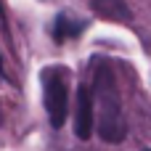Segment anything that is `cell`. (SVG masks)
<instances>
[{
  "label": "cell",
  "mask_w": 151,
  "mask_h": 151,
  "mask_svg": "<svg viewBox=\"0 0 151 151\" xmlns=\"http://www.w3.org/2000/svg\"><path fill=\"white\" fill-rule=\"evenodd\" d=\"M93 104H96V127L101 141L122 143L127 135V122L122 111L119 82L109 64H101L93 72Z\"/></svg>",
  "instance_id": "1"
},
{
  "label": "cell",
  "mask_w": 151,
  "mask_h": 151,
  "mask_svg": "<svg viewBox=\"0 0 151 151\" xmlns=\"http://www.w3.org/2000/svg\"><path fill=\"white\" fill-rule=\"evenodd\" d=\"M82 29H85V24H82L80 19H72L69 13H61V16L56 19V24H53V40H56V42L72 40V37H77Z\"/></svg>",
  "instance_id": "5"
},
{
  "label": "cell",
  "mask_w": 151,
  "mask_h": 151,
  "mask_svg": "<svg viewBox=\"0 0 151 151\" xmlns=\"http://www.w3.org/2000/svg\"><path fill=\"white\" fill-rule=\"evenodd\" d=\"M42 101H45V111L50 125L58 130L66 122L69 114V88H66V72L61 66H45L42 74Z\"/></svg>",
  "instance_id": "2"
},
{
  "label": "cell",
  "mask_w": 151,
  "mask_h": 151,
  "mask_svg": "<svg viewBox=\"0 0 151 151\" xmlns=\"http://www.w3.org/2000/svg\"><path fill=\"white\" fill-rule=\"evenodd\" d=\"M90 8L96 16H101L106 21H119V24L133 21V11L127 8L125 0H90Z\"/></svg>",
  "instance_id": "4"
},
{
  "label": "cell",
  "mask_w": 151,
  "mask_h": 151,
  "mask_svg": "<svg viewBox=\"0 0 151 151\" xmlns=\"http://www.w3.org/2000/svg\"><path fill=\"white\" fill-rule=\"evenodd\" d=\"M141 151H151V149H141Z\"/></svg>",
  "instance_id": "7"
},
{
  "label": "cell",
  "mask_w": 151,
  "mask_h": 151,
  "mask_svg": "<svg viewBox=\"0 0 151 151\" xmlns=\"http://www.w3.org/2000/svg\"><path fill=\"white\" fill-rule=\"evenodd\" d=\"M96 125V104H93V88L80 85L77 88V106H74V133L80 141H88L93 135Z\"/></svg>",
  "instance_id": "3"
},
{
  "label": "cell",
  "mask_w": 151,
  "mask_h": 151,
  "mask_svg": "<svg viewBox=\"0 0 151 151\" xmlns=\"http://www.w3.org/2000/svg\"><path fill=\"white\" fill-rule=\"evenodd\" d=\"M0 72H3V56H0Z\"/></svg>",
  "instance_id": "6"
}]
</instances>
